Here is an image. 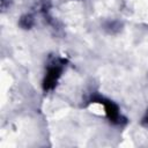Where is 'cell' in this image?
<instances>
[{
    "instance_id": "obj_2",
    "label": "cell",
    "mask_w": 148,
    "mask_h": 148,
    "mask_svg": "<svg viewBox=\"0 0 148 148\" xmlns=\"http://www.w3.org/2000/svg\"><path fill=\"white\" fill-rule=\"evenodd\" d=\"M105 104V110H106V113L109 116V118L111 120H116L118 118V109L116 108V105H113L111 102H103Z\"/></svg>"
},
{
    "instance_id": "obj_1",
    "label": "cell",
    "mask_w": 148,
    "mask_h": 148,
    "mask_svg": "<svg viewBox=\"0 0 148 148\" xmlns=\"http://www.w3.org/2000/svg\"><path fill=\"white\" fill-rule=\"evenodd\" d=\"M59 73H60V69L57 66L50 68V71L47 73V76L45 79V88L46 89L52 88L54 86V83H56V81H57V79L59 76Z\"/></svg>"
}]
</instances>
